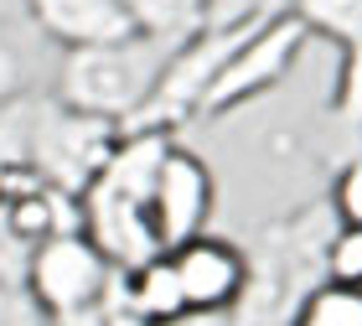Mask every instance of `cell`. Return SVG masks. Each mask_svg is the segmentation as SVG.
Instances as JSON below:
<instances>
[{"label":"cell","instance_id":"13","mask_svg":"<svg viewBox=\"0 0 362 326\" xmlns=\"http://www.w3.org/2000/svg\"><path fill=\"white\" fill-rule=\"evenodd\" d=\"M295 0H207V26H264L290 16Z\"/></svg>","mask_w":362,"mask_h":326},{"label":"cell","instance_id":"9","mask_svg":"<svg viewBox=\"0 0 362 326\" xmlns=\"http://www.w3.org/2000/svg\"><path fill=\"white\" fill-rule=\"evenodd\" d=\"M129 26L156 42H187L207 26V0H119Z\"/></svg>","mask_w":362,"mask_h":326},{"label":"cell","instance_id":"5","mask_svg":"<svg viewBox=\"0 0 362 326\" xmlns=\"http://www.w3.org/2000/svg\"><path fill=\"white\" fill-rule=\"evenodd\" d=\"M207 218H212V171H207V161L171 145L166 161H160V171H156V187H151V228H156L160 254H171L176 243L207 233Z\"/></svg>","mask_w":362,"mask_h":326},{"label":"cell","instance_id":"12","mask_svg":"<svg viewBox=\"0 0 362 326\" xmlns=\"http://www.w3.org/2000/svg\"><path fill=\"white\" fill-rule=\"evenodd\" d=\"M321 280L332 285H357L362 290V228H332L321 249Z\"/></svg>","mask_w":362,"mask_h":326},{"label":"cell","instance_id":"3","mask_svg":"<svg viewBox=\"0 0 362 326\" xmlns=\"http://www.w3.org/2000/svg\"><path fill=\"white\" fill-rule=\"evenodd\" d=\"M305 42H310V31H305L300 16H274V21L254 26L249 37L233 47V57L218 68L202 109H197V120H223V114H233L238 104H254L259 93L279 88L295 73Z\"/></svg>","mask_w":362,"mask_h":326},{"label":"cell","instance_id":"4","mask_svg":"<svg viewBox=\"0 0 362 326\" xmlns=\"http://www.w3.org/2000/svg\"><path fill=\"white\" fill-rule=\"evenodd\" d=\"M114 274L119 269H114L83 233H57V238H47V243L31 249L26 296L42 316H68V311H83V305L104 301Z\"/></svg>","mask_w":362,"mask_h":326},{"label":"cell","instance_id":"7","mask_svg":"<svg viewBox=\"0 0 362 326\" xmlns=\"http://www.w3.org/2000/svg\"><path fill=\"white\" fill-rule=\"evenodd\" d=\"M114 301H119V311L129 316V326H176V321H187V301H181V285H176V269H171L166 254L114 274Z\"/></svg>","mask_w":362,"mask_h":326},{"label":"cell","instance_id":"8","mask_svg":"<svg viewBox=\"0 0 362 326\" xmlns=\"http://www.w3.org/2000/svg\"><path fill=\"white\" fill-rule=\"evenodd\" d=\"M37 21L62 47H93V42H124L135 37L119 0H26Z\"/></svg>","mask_w":362,"mask_h":326},{"label":"cell","instance_id":"14","mask_svg":"<svg viewBox=\"0 0 362 326\" xmlns=\"http://www.w3.org/2000/svg\"><path fill=\"white\" fill-rule=\"evenodd\" d=\"M341 83H337V120L362 124V37L352 47H341Z\"/></svg>","mask_w":362,"mask_h":326},{"label":"cell","instance_id":"10","mask_svg":"<svg viewBox=\"0 0 362 326\" xmlns=\"http://www.w3.org/2000/svg\"><path fill=\"white\" fill-rule=\"evenodd\" d=\"M290 326H362V290L357 285H310L305 301L295 305Z\"/></svg>","mask_w":362,"mask_h":326},{"label":"cell","instance_id":"1","mask_svg":"<svg viewBox=\"0 0 362 326\" xmlns=\"http://www.w3.org/2000/svg\"><path fill=\"white\" fill-rule=\"evenodd\" d=\"M166 151H171L166 129H119L109 161L78 197L83 238L114 269H135L160 254L156 228H151V187H156Z\"/></svg>","mask_w":362,"mask_h":326},{"label":"cell","instance_id":"6","mask_svg":"<svg viewBox=\"0 0 362 326\" xmlns=\"http://www.w3.org/2000/svg\"><path fill=\"white\" fill-rule=\"evenodd\" d=\"M181 285V301H187V316H218L233 311L243 285H249V254L233 249L228 238L197 233L187 243H176L166 254Z\"/></svg>","mask_w":362,"mask_h":326},{"label":"cell","instance_id":"2","mask_svg":"<svg viewBox=\"0 0 362 326\" xmlns=\"http://www.w3.org/2000/svg\"><path fill=\"white\" fill-rule=\"evenodd\" d=\"M166 57H171V42L140 37V31L124 37V42L68 47V62H62V99L57 104L124 129L140 114V104L151 99Z\"/></svg>","mask_w":362,"mask_h":326},{"label":"cell","instance_id":"16","mask_svg":"<svg viewBox=\"0 0 362 326\" xmlns=\"http://www.w3.org/2000/svg\"><path fill=\"white\" fill-rule=\"evenodd\" d=\"M16 83H21V68H16V52L0 42V104L16 99Z\"/></svg>","mask_w":362,"mask_h":326},{"label":"cell","instance_id":"15","mask_svg":"<svg viewBox=\"0 0 362 326\" xmlns=\"http://www.w3.org/2000/svg\"><path fill=\"white\" fill-rule=\"evenodd\" d=\"M332 213L341 228H362V156L341 166L337 187H332Z\"/></svg>","mask_w":362,"mask_h":326},{"label":"cell","instance_id":"11","mask_svg":"<svg viewBox=\"0 0 362 326\" xmlns=\"http://www.w3.org/2000/svg\"><path fill=\"white\" fill-rule=\"evenodd\" d=\"M290 16H300L310 37H332L341 47H352L362 37V0H295Z\"/></svg>","mask_w":362,"mask_h":326}]
</instances>
